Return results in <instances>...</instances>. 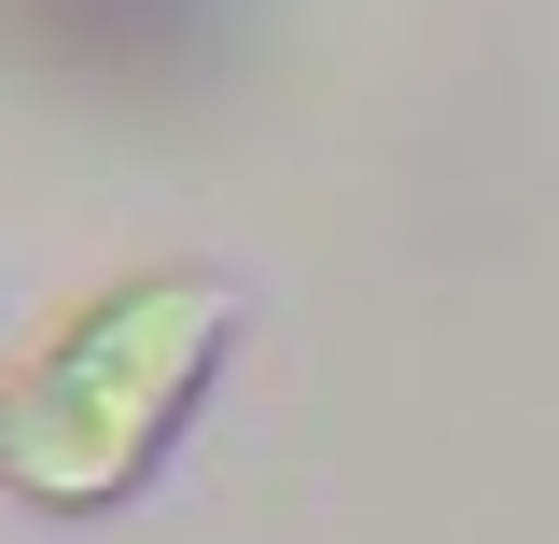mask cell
Masks as SVG:
<instances>
[{"label":"cell","mask_w":559,"mask_h":544,"mask_svg":"<svg viewBox=\"0 0 559 544\" xmlns=\"http://www.w3.org/2000/svg\"><path fill=\"white\" fill-rule=\"evenodd\" d=\"M238 349V279L224 266H127L70 307L57 336L0 377V488L28 517H112L154 488V461L182 447V419L210 406Z\"/></svg>","instance_id":"cell-1"}]
</instances>
